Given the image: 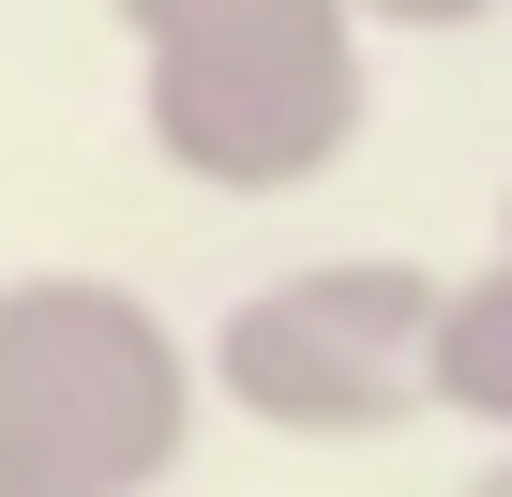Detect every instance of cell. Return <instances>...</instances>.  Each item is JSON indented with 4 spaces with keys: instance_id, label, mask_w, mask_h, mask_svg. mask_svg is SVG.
<instances>
[{
    "instance_id": "6da1fadb",
    "label": "cell",
    "mask_w": 512,
    "mask_h": 497,
    "mask_svg": "<svg viewBox=\"0 0 512 497\" xmlns=\"http://www.w3.org/2000/svg\"><path fill=\"white\" fill-rule=\"evenodd\" d=\"M151 61V151L226 196H287L362 136L347 0H121Z\"/></svg>"
},
{
    "instance_id": "7a4b0ae2",
    "label": "cell",
    "mask_w": 512,
    "mask_h": 497,
    "mask_svg": "<svg viewBox=\"0 0 512 497\" xmlns=\"http://www.w3.org/2000/svg\"><path fill=\"white\" fill-rule=\"evenodd\" d=\"M181 437H196V362L136 287H91V272L0 287V467L136 497L181 467Z\"/></svg>"
},
{
    "instance_id": "3957f363",
    "label": "cell",
    "mask_w": 512,
    "mask_h": 497,
    "mask_svg": "<svg viewBox=\"0 0 512 497\" xmlns=\"http://www.w3.org/2000/svg\"><path fill=\"white\" fill-rule=\"evenodd\" d=\"M437 317L452 287L422 257H317L287 287L226 302L211 377L241 422H287V437H392L407 407H437Z\"/></svg>"
},
{
    "instance_id": "277c9868",
    "label": "cell",
    "mask_w": 512,
    "mask_h": 497,
    "mask_svg": "<svg viewBox=\"0 0 512 497\" xmlns=\"http://www.w3.org/2000/svg\"><path fill=\"white\" fill-rule=\"evenodd\" d=\"M437 407L512 437V211H497V272H467L452 317H437Z\"/></svg>"
},
{
    "instance_id": "5b68a950",
    "label": "cell",
    "mask_w": 512,
    "mask_h": 497,
    "mask_svg": "<svg viewBox=\"0 0 512 497\" xmlns=\"http://www.w3.org/2000/svg\"><path fill=\"white\" fill-rule=\"evenodd\" d=\"M362 16H407V31H467V16H497V0H362Z\"/></svg>"
},
{
    "instance_id": "8992f818",
    "label": "cell",
    "mask_w": 512,
    "mask_h": 497,
    "mask_svg": "<svg viewBox=\"0 0 512 497\" xmlns=\"http://www.w3.org/2000/svg\"><path fill=\"white\" fill-rule=\"evenodd\" d=\"M0 497H76V482H31V467H0Z\"/></svg>"
},
{
    "instance_id": "52a82bcc",
    "label": "cell",
    "mask_w": 512,
    "mask_h": 497,
    "mask_svg": "<svg viewBox=\"0 0 512 497\" xmlns=\"http://www.w3.org/2000/svg\"><path fill=\"white\" fill-rule=\"evenodd\" d=\"M467 497H512V452H497V467H482V482H467Z\"/></svg>"
}]
</instances>
